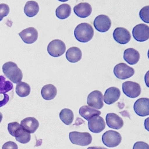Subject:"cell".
<instances>
[{
  "instance_id": "6da1fadb",
  "label": "cell",
  "mask_w": 149,
  "mask_h": 149,
  "mask_svg": "<svg viewBox=\"0 0 149 149\" xmlns=\"http://www.w3.org/2000/svg\"><path fill=\"white\" fill-rule=\"evenodd\" d=\"M8 132L12 136L15 137L18 142L25 144L29 143L31 139V133L27 132L17 122L10 123L8 125Z\"/></svg>"
},
{
  "instance_id": "7a4b0ae2",
  "label": "cell",
  "mask_w": 149,
  "mask_h": 149,
  "mask_svg": "<svg viewBox=\"0 0 149 149\" xmlns=\"http://www.w3.org/2000/svg\"><path fill=\"white\" fill-rule=\"evenodd\" d=\"M2 70L5 75L13 84H17L21 82L23 73L16 63L12 61L5 63L3 65Z\"/></svg>"
},
{
  "instance_id": "3957f363",
  "label": "cell",
  "mask_w": 149,
  "mask_h": 149,
  "mask_svg": "<svg viewBox=\"0 0 149 149\" xmlns=\"http://www.w3.org/2000/svg\"><path fill=\"white\" fill-rule=\"evenodd\" d=\"M94 31L92 25L87 23H81L78 25L74 31L75 39L80 42L86 43L93 38Z\"/></svg>"
},
{
  "instance_id": "277c9868",
  "label": "cell",
  "mask_w": 149,
  "mask_h": 149,
  "mask_svg": "<svg viewBox=\"0 0 149 149\" xmlns=\"http://www.w3.org/2000/svg\"><path fill=\"white\" fill-rule=\"evenodd\" d=\"M13 85L5 77L0 75V107L4 106L10 100V95L13 94Z\"/></svg>"
},
{
  "instance_id": "5b68a950",
  "label": "cell",
  "mask_w": 149,
  "mask_h": 149,
  "mask_svg": "<svg viewBox=\"0 0 149 149\" xmlns=\"http://www.w3.org/2000/svg\"><path fill=\"white\" fill-rule=\"evenodd\" d=\"M69 139L73 144L80 145V146H87L90 145L92 141L91 135L87 132H70Z\"/></svg>"
},
{
  "instance_id": "8992f818",
  "label": "cell",
  "mask_w": 149,
  "mask_h": 149,
  "mask_svg": "<svg viewBox=\"0 0 149 149\" xmlns=\"http://www.w3.org/2000/svg\"><path fill=\"white\" fill-rule=\"evenodd\" d=\"M121 135L118 132L109 130L104 133L102 136V141L104 145L113 148L118 146L121 142Z\"/></svg>"
},
{
  "instance_id": "52a82bcc",
  "label": "cell",
  "mask_w": 149,
  "mask_h": 149,
  "mask_svg": "<svg viewBox=\"0 0 149 149\" xmlns=\"http://www.w3.org/2000/svg\"><path fill=\"white\" fill-rule=\"evenodd\" d=\"M113 72L118 79L126 80L133 76L135 70L125 63H121L114 66Z\"/></svg>"
},
{
  "instance_id": "ba28073f",
  "label": "cell",
  "mask_w": 149,
  "mask_h": 149,
  "mask_svg": "<svg viewBox=\"0 0 149 149\" xmlns=\"http://www.w3.org/2000/svg\"><path fill=\"white\" fill-rule=\"evenodd\" d=\"M47 52L50 56L54 58L61 56L65 53L66 45L62 40L55 39L48 44Z\"/></svg>"
},
{
  "instance_id": "9c48e42d",
  "label": "cell",
  "mask_w": 149,
  "mask_h": 149,
  "mask_svg": "<svg viewBox=\"0 0 149 149\" xmlns=\"http://www.w3.org/2000/svg\"><path fill=\"white\" fill-rule=\"evenodd\" d=\"M122 89L124 94L130 98H136L139 97L141 92L140 85L135 81H127L122 85Z\"/></svg>"
},
{
  "instance_id": "30bf717a",
  "label": "cell",
  "mask_w": 149,
  "mask_h": 149,
  "mask_svg": "<svg viewBox=\"0 0 149 149\" xmlns=\"http://www.w3.org/2000/svg\"><path fill=\"white\" fill-rule=\"evenodd\" d=\"M133 38L138 42H144L149 38V27L146 24L136 25L132 31Z\"/></svg>"
},
{
  "instance_id": "8fae6325",
  "label": "cell",
  "mask_w": 149,
  "mask_h": 149,
  "mask_svg": "<svg viewBox=\"0 0 149 149\" xmlns=\"http://www.w3.org/2000/svg\"><path fill=\"white\" fill-rule=\"evenodd\" d=\"M87 102L88 106L96 109H102L104 106L102 92L99 91H94L90 93L87 97Z\"/></svg>"
},
{
  "instance_id": "7c38bea8",
  "label": "cell",
  "mask_w": 149,
  "mask_h": 149,
  "mask_svg": "<svg viewBox=\"0 0 149 149\" xmlns=\"http://www.w3.org/2000/svg\"><path fill=\"white\" fill-rule=\"evenodd\" d=\"M94 26L97 31L100 32H106L111 27V20L105 15H100L94 21Z\"/></svg>"
},
{
  "instance_id": "4fadbf2b",
  "label": "cell",
  "mask_w": 149,
  "mask_h": 149,
  "mask_svg": "<svg viewBox=\"0 0 149 149\" xmlns=\"http://www.w3.org/2000/svg\"><path fill=\"white\" fill-rule=\"evenodd\" d=\"M133 109L135 113L139 116H147L149 115V99L140 98L134 104Z\"/></svg>"
},
{
  "instance_id": "5bb4252c",
  "label": "cell",
  "mask_w": 149,
  "mask_h": 149,
  "mask_svg": "<svg viewBox=\"0 0 149 149\" xmlns=\"http://www.w3.org/2000/svg\"><path fill=\"white\" fill-rule=\"evenodd\" d=\"M88 127L90 131L94 133H99L106 128V123L103 118L96 116L88 121Z\"/></svg>"
},
{
  "instance_id": "9a60e30c",
  "label": "cell",
  "mask_w": 149,
  "mask_h": 149,
  "mask_svg": "<svg viewBox=\"0 0 149 149\" xmlns=\"http://www.w3.org/2000/svg\"><path fill=\"white\" fill-rule=\"evenodd\" d=\"M113 36L115 41L120 44H127L131 39L130 32L123 27H118L114 29Z\"/></svg>"
},
{
  "instance_id": "2e32d148",
  "label": "cell",
  "mask_w": 149,
  "mask_h": 149,
  "mask_svg": "<svg viewBox=\"0 0 149 149\" xmlns=\"http://www.w3.org/2000/svg\"><path fill=\"white\" fill-rule=\"evenodd\" d=\"M19 36L22 40L27 44L34 43L38 38V32L33 27H29L23 30L19 33Z\"/></svg>"
},
{
  "instance_id": "e0dca14e",
  "label": "cell",
  "mask_w": 149,
  "mask_h": 149,
  "mask_svg": "<svg viewBox=\"0 0 149 149\" xmlns=\"http://www.w3.org/2000/svg\"><path fill=\"white\" fill-rule=\"evenodd\" d=\"M121 95L120 90L117 87H112L108 88L104 95V101L106 104L111 105L120 99Z\"/></svg>"
},
{
  "instance_id": "ac0fdd59",
  "label": "cell",
  "mask_w": 149,
  "mask_h": 149,
  "mask_svg": "<svg viewBox=\"0 0 149 149\" xmlns=\"http://www.w3.org/2000/svg\"><path fill=\"white\" fill-rule=\"evenodd\" d=\"M106 124L108 127L114 130H120L124 125L123 119L115 113H108L106 117Z\"/></svg>"
},
{
  "instance_id": "d6986e66",
  "label": "cell",
  "mask_w": 149,
  "mask_h": 149,
  "mask_svg": "<svg viewBox=\"0 0 149 149\" xmlns=\"http://www.w3.org/2000/svg\"><path fill=\"white\" fill-rule=\"evenodd\" d=\"M73 11L77 16L85 18L91 15L92 8L91 5L88 3H80L74 7Z\"/></svg>"
},
{
  "instance_id": "ffe728a7",
  "label": "cell",
  "mask_w": 149,
  "mask_h": 149,
  "mask_svg": "<svg viewBox=\"0 0 149 149\" xmlns=\"http://www.w3.org/2000/svg\"><path fill=\"white\" fill-rule=\"evenodd\" d=\"M140 58L139 52L133 48H128L124 51L123 58L129 65H134L139 62Z\"/></svg>"
},
{
  "instance_id": "44dd1931",
  "label": "cell",
  "mask_w": 149,
  "mask_h": 149,
  "mask_svg": "<svg viewBox=\"0 0 149 149\" xmlns=\"http://www.w3.org/2000/svg\"><path fill=\"white\" fill-rule=\"evenodd\" d=\"M26 131L29 133H35L39 126V123L35 118L28 117L21 121V124Z\"/></svg>"
},
{
  "instance_id": "7402d4cb",
  "label": "cell",
  "mask_w": 149,
  "mask_h": 149,
  "mask_svg": "<svg viewBox=\"0 0 149 149\" xmlns=\"http://www.w3.org/2000/svg\"><path fill=\"white\" fill-rule=\"evenodd\" d=\"M100 114H101V112L100 111L93 109V107L89 106H83L79 109V114L87 121L93 117L99 116Z\"/></svg>"
},
{
  "instance_id": "603a6c76",
  "label": "cell",
  "mask_w": 149,
  "mask_h": 149,
  "mask_svg": "<svg viewBox=\"0 0 149 149\" xmlns=\"http://www.w3.org/2000/svg\"><path fill=\"white\" fill-rule=\"evenodd\" d=\"M82 57L81 51L77 47L69 48L66 53V58L70 63H77L79 61Z\"/></svg>"
},
{
  "instance_id": "cb8c5ba5",
  "label": "cell",
  "mask_w": 149,
  "mask_h": 149,
  "mask_svg": "<svg viewBox=\"0 0 149 149\" xmlns=\"http://www.w3.org/2000/svg\"><path fill=\"white\" fill-rule=\"evenodd\" d=\"M57 95V88L54 85L47 84L44 85L41 89V95L44 100H53Z\"/></svg>"
},
{
  "instance_id": "d4e9b609",
  "label": "cell",
  "mask_w": 149,
  "mask_h": 149,
  "mask_svg": "<svg viewBox=\"0 0 149 149\" xmlns=\"http://www.w3.org/2000/svg\"><path fill=\"white\" fill-rule=\"evenodd\" d=\"M39 11L38 3L34 1H29L26 3L24 7V13L28 17H35Z\"/></svg>"
},
{
  "instance_id": "484cf974",
  "label": "cell",
  "mask_w": 149,
  "mask_h": 149,
  "mask_svg": "<svg viewBox=\"0 0 149 149\" xmlns=\"http://www.w3.org/2000/svg\"><path fill=\"white\" fill-rule=\"evenodd\" d=\"M72 12V8L68 4H62L56 10V15L61 20L66 19L70 17Z\"/></svg>"
},
{
  "instance_id": "4316f807",
  "label": "cell",
  "mask_w": 149,
  "mask_h": 149,
  "mask_svg": "<svg viewBox=\"0 0 149 149\" xmlns=\"http://www.w3.org/2000/svg\"><path fill=\"white\" fill-rule=\"evenodd\" d=\"M59 118L66 125H70L73 123L74 119L73 111L66 108L63 109L59 113Z\"/></svg>"
},
{
  "instance_id": "83f0119b",
  "label": "cell",
  "mask_w": 149,
  "mask_h": 149,
  "mask_svg": "<svg viewBox=\"0 0 149 149\" xmlns=\"http://www.w3.org/2000/svg\"><path fill=\"white\" fill-rule=\"evenodd\" d=\"M31 89L30 85L25 82L18 83L16 86L17 94L21 97H27L31 93Z\"/></svg>"
},
{
  "instance_id": "f1b7e54d",
  "label": "cell",
  "mask_w": 149,
  "mask_h": 149,
  "mask_svg": "<svg viewBox=\"0 0 149 149\" xmlns=\"http://www.w3.org/2000/svg\"><path fill=\"white\" fill-rule=\"evenodd\" d=\"M139 15L141 20L147 24L149 23V6H146L141 9Z\"/></svg>"
},
{
  "instance_id": "f546056e",
  "label": "cell",
  "mask_w": 149,
  "mask_h": 149,
  "mask_svg": "<svg viewBox=\"0 0 149 149\" xmlns=\"http://www.w3.org/2000/svg\"><path fill=\"white\" fill-rule=\"evenodd\" d=\"M10 13V7L8 5L2 3L0 4V21H2L3 18L6 17Z\"/></svg>"
},
{
  "instance_id": "4dcf8cb0",
  "label": "cell",
  "mask_w": 149,
  "mask_h": 149,
  "mask_svg": "<svg viewBox=\"0 0 149 149\" xmlns=\"http://www.w3.org/2000/svg\"><path fill=\"white\" fill-rule=\"evenodd\" d=\"M133 149H149L148 144L143 141H137L133 145Z\"/></svg>"
},
{
  "instance_id": "1f68e13d",
  "label": "cell",
  "mask_w": 149,
  "mask_h": 149,
  "mask_svg": "<svg viewBox=\"0 0 149 149\" xmlns=\"http://www.w3.org/2000/svg\"><path fill=\"white\" fill-rule=\"evenodd\" d=\"M2 149H18V145L13 141H7L2 146Z\"/></svg>"
},
{
  "instance_id": "d6a6232c",
  "label": "cell",
  "mask_w": 149,
  "mask_h": 149,
  "mask_svg": "<svg viewBox=\"0 0 149 149\" xmlns=\"http://www.w3.org/2000/svg\"><path fill=\"white\" fill-rule=\"evenodd\" d=\"M87 149H107V148L105 147H90Z\"/></svg>"
},
{
  "instance_id": "836d02e7",
  "label": "cell",
  "mask_w": 149,
  "mask_h": 149,
  "mask_svg": "<svg viewBox=\"0 0 149 149\" xmlns=\"http://www.w3.org/2000/svg\"><path fill=\"white\" fill-rule=\"evenodd\" d=\"M2 119H3V115L1 113H0V123H1V122L2 121Z\"/></svg>"
},
{
  "instance_id": "e575fe53",
  "label": "cell",
  "mask_w": 149,
  "mask_h": 149,
  "mask_svg": "<svg viewBox=\"0 0 149 149\" xmlns=\"http://www.w3.org/2000/svg\"><path fill=\"white\" fill-rule=\"evenodd\" d=\"M58 1H61V2H66V1H68V0H58Z\"/></svg>"
}]
</instances>
